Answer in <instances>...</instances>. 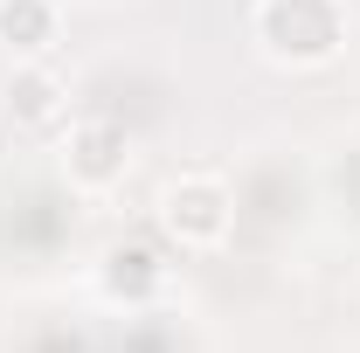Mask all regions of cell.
I'll list each match as a JSON object with an SVG mask.
<instances>
[{
	"label": "cell",
	"instance_id": "6da1fadb",
	"mask_svg": "<svg viewBox=\"0 0 360 353\" xmlns=\"http://www.w3.org/2000/svg\"><path fill=\"white\" fill-rule=\"evenodd\" d=\"M0 35H42V7L35 0H7L0 7Z\"/></svg>",
	"mask_w": 360,
	"mask_h": 353
},
{
	"label": "cell",
	"instance_id": "7a4b0ae2",
	"mask_svg": "<svg viewBox=\"0 0 360 353\" xmlns=\"http://www.w3.org/2000/svg\"><path fill=\"white\" fill-rule=\"evenodd\" d=\"M111 132H84V174H111Z\"/></svg>",
	"mask_w": 360,
	"mask_h": 353
}]
</instances>
